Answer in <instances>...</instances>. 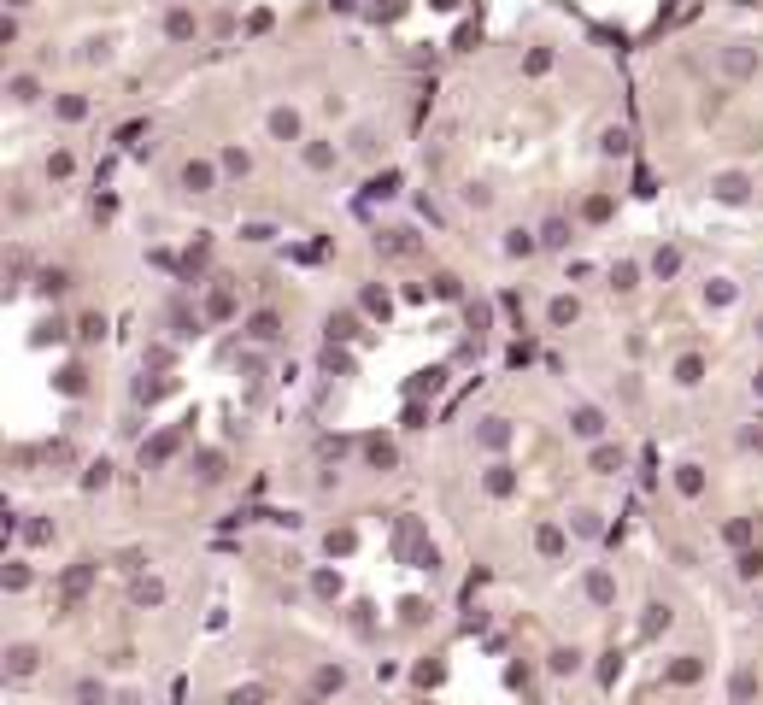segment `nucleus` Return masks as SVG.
<instances>
[{
  "mask_svg": "<svg viewBox=\"0 0 763 705\" xmlns=\"http://www.w3.org/2000/svg\"><path fill=\"white\" fill-rule=\"evenodd\" d=\"M717 71H722V83H752L758 71H763V47H758V42H729V47H717Z\"/></svg>",
  "mask_w": 763,
  "mask_h": 705,
  "instance_id": "obj_1",
  "label": "nucleus"
},
{
  "mask_svg": "<svg viewBox=\"0 0 763 705\" xmlns=\"http://www.w3.org/2000/svg\"><path fill=\"white\" fill-rule=\"evenodd\" d=\"M159 35H165L171 47L200 42V12H194V0H177V6H165V18H159Z\"/></svg>",
  "mask_w": 763,
  "mask_h": 705,
  "instance_id": "obj_2",
  "label": "nucleus"
},
{
  "mask_svg": "<svg viewBox=\"0 0 763 705\" xmlns=\"http://www.w3.org/2000/svg\"><path fill=\"white\" fill-rule=\"evenodd\" d=\"M265 130H270V142H306V118H299V106H270L265 113Z\"/></svg>",
  "mask_w": 763,
  "mask_h": 705,
  "instance_id": "obj_3",
  "label": "nucleus"
},
{
  "mask_svg": "<svg viewBox=\"0 0 763 705\" xmlns=\"http://www.w3.org/2000/svg\"><path fill=\"white\" fill-rule=\"evenodd\" d=\"M299 165H306V171H318V177H329V171L341 165V147H335V142H323V135H306V142H299Z\"/></svg>",
  "mask_w": 763,
  "mask_h": 705,
  "instance_id": "obj_4",
  "label": "nucleus"
},
{
  "mask_svg": "<svg viewBox=\"0 0 763 705\" xmlns=\"http://www.w3.org/2000/svg\"><path fill=\"white\" fill-rule=\"evenodd\" d=\"M605 429H611V417L599 412V406H587V400H575V406H570V436H582V441H605Z\"/></svg>",
  "mask_w": 763,
  "mask_h": 705,
  "instance_id": "obj_5",
  "label": "nucleus"
},
{
  "mask_svg": "<svg viewBox=\"0 0 763 705\" xmlns=\"http://www.w3.org/2000/svg\"><path fill=\"white\" fill-rule=\"evenodd\" d=\"M177 182H182V194H211L218 189V165H211V159H182Z\"/></svg>",
  "mask_w": 763,
  "mask_h": 705,
  "instance_id": "obj_6",
  "label": "nucleus"
},
{
  "mask_svg": "<svg viewBox=\"0 0 763 705\" xmlns=\"http://www.w3.org/2000/svg\"><path fill=\"white\" fill-rule=\"evenodd\" d=\"M534 553H541V559H564V553H570V529L553 524V517H541V524H534Z\"/></svg>",
  "mask_w": 763,
  "mask_h": 705,
  "instance_id": "obj_7",
  "label": "nucleus"
},
{
  "mask_svg": "<svg viewBox=\"0 0 763 705\" xmlns=\"http://www.w3.org/2000/svg\"><path fill=\"white\" fill-rule=\"evenodd\" d=\"M710 194H717L722 206H740L746 194H752V177H746V171H722V177L710 182Z\"/></svg>",
  "mask_w": 763,
  "mask_h": 705,
  "instance_id": "obj_8",
  "label": "nucleus"
},
{
  "mask_svg": "<svg viewBox=\"0 0 763 705\" xmlns=\"http://www.w3.org/2000/svg\"><path fill=\"white\" fill-rule=\"evenodd\" d=\"M622 459H629V453H622L617 441H593V453H587L593 476H617V470H622Z\"/></svg>",
  "mask_w": 763,
  "mask_h": 705,
  "instance_id": "obj_9",
  "label": "nucleus"
},
{
  "mask_svg": "<svg viewBox=\"0 0 763 705\" xmlns=\"http://www.w3.org/2000/svg\"><path fill=\"white\" fill-rule=\"evenodd\" d=\"M6 94H12V106H35V101H42V83H35L30 71H12Z\"/></svg>",
  "mask_w": 763,
  "mask_h": 705,
  "instance_id": "obj_10",
  "label": "nucleus"
},
{
  "mask_svg": "<svg viewBox=\"0 0 763 705\" xmlns=\"http://www.w3.org/2000/svg\"><path fill=\"white\" fill-rule=\"evenodd\" d=\"M54 118L59 123H83L89 118V94H54Z\"/></svg>",
  "mask_w": 763,
  "mask_h": 705,
  "instance_id": "obj_11",
  "label": "nucleus"
},
{
  "mask_svg": "<svg viewBox=\"0 0 763 705\" xmlns=\"http://www.w3.org/2000/svg\"><path fill=\"white\" fill-rule=\"evenodd\" d=\"M377 253H387V259H411V253H417V241H411V230H387V235H377Z\"/></svg>",
  "mask_w": 763,
  "mask_h": 705,
  "instance_id": "obj_12",
  "label": "nucleus"
},
{
  "mask_svg": "<svg viewBox=\"0 0 763 705\" xmlns=\"http://www.w3.org/2000/svg\"><path fill=\"white\" fill-rule=\"evenodd\" d=\"M611 289L634 294V289H641V265H634V259H617V265H611Z\"/></svg>",
  "mask_w": 763,
  "mask_h": 705,
  "instance_id": "obj_13",
  "label": "nucleus"
},
{
  "mask_svg": "<svg viewBox=\"0 0 763 705\" xmlns=\"http://www.w3.org/2000/svg\"><path fill=\"white\" fill-rule=\"evenodd\" d=\"M675 382H681V388H699V382H705V358L681 353V358H675Z\"/></svg>",
  "mask_w": 763,
  "mask_h": 705,
  "instance_id": "obj_14",
  "label": "nucleus"
},
{
  "mask_svg": "<svg viewBox=\"0 0 763 705\" xmlns=\"http://www.w3.org/2000/svg\"><path fill=\"white\" fill-rule=\"evenodd\" d=\"M482 488L494 494V500H505L511 488H517V476H511V465H487V476H482Z\"/></svg>",
  "mask_w": 763,
  "mask_h": 705,
  "instance_id": "obj_15",
  "label": "nucleus"
},
{
  "mask_svg": "<svg viewBox=\"0 0 763 705\" xmlns=\"http://www.w3.org/2000/svg\"><path fill=\"white\" fill-rule=\"evenodd\" d=\"M534 247H541V235H534V230H523V224L505 230V253H511V259H529Z\"/></svg>",
  "mask_w": 763,
  "mask_h": 705,
  "instance_id": "obj_16",
  "label": "nucleus"
},
{
  "mask_svg": "<svg viewBox=\"0 0 763 705\" xmlns=\"http://www.w3.org/2000/svg\"><path fill=\"white\" fill-rule=\"evenodd\" d=\"M546 318H553V329H570L575 318H582V306H575V294H558V300L546 306Z\"/></svg>",
  "mask_w": 763,
  "mask_h": 705,
  "instance_id": "obj_17",
  "label": "nucleus"
},
{
  "mask_svg": "<svg viewBox=\"0 0 763 705\" xmlns=\"http://www.w3.org/2000/svg\"><path fill=\"white\" fill-rule=\"evenodd\" d=\"M6 659H12V664H6L12 682H24V676H35V659H42V652H35V647H12Z\"/></svg>",
  "mask_w": 763,
  "mask_h": 705,
  "instance_id": "obj_18",
  "label": "nucleus"
},
{
  "mask_svg": "<svg viewBox=\"0 0 763 705\" xmlns=\"http://www.w3.org/2000/svg\"><path fill=\"white\" fill-rule=\"evenodd\" d=\"M247 336H253V341H277L282 336L277 312H253V318H247Z\"/></svg>",
  "mask_w": 763,
  "mask_h": 705,
  "instance_id": "obj_19",
  "label": "nucleus"
},
{
  "mask_svg": "<svg viewBox=\"0 0 763 705\" xmlns=\"http://www.w3.org/2000/svg\"><path fill=\"white\" fill-rule=\"evenodd\" d=\"M206 318H211V324L235 318V294H230V289H211V294H206Z\"/></svg>",
  "mask_w": 763,
  "mask_h": 705,
  "instance_id": "obj_20",
  "label": "nucleus"
},
{
  "mask_svg": "<svg viewBox=\"0 0 763 705\" xmlns=\"http://www.w3.org/2000/svg\"><path fill=\"white\" fill-rule=\"evenodd\" d=\"M218 171H230V177H247V171H253L247 147H223V153H218Z\"/></svg>",
  "mask_w": 763,
  "mask_h": 705,
  "instance_id": "obj_21",
  "label": "nucleus"
},
{
  "mask_svg": "<svg viewBox=\"0 0 763 705\" xmlns=\"http://www.w3.org/2000/svg\"><path fill=\"white\" fill-rule=\"evenodd\" d=\"M42 171H47V177H54V182H65L71 171H77V159H71L65 147H54V153H47V165H42Z\"/></svg>",
  "mask_w": 763,
  "mask_h": 705,
  "instance_id": "obj_22",
  "label": "nucleus"
},
{
  "mask_svg": "<svg viewBox=\"0 0 763 705\" xmlns=\"http://www.w3.org/2000/svg\"><path fill=\"white\" fill-rule=\"evenodd\" d=\"M675 488H681L687 500H699V494H705V476H699V465H681V470H675Z\"/></svg>",
  "mask_w": 763,
  "mask_h": 705,
  "instance_id": "obj_23",
  "label": "nucleus"
},
{
  "mask_svg": "<svg viewBox=\"0 0 763 705\" xmlns=\"http://www.w3.org/2000/svg\"><path fill=\"white\" fill-rule=\"evenodd\" d=\"M675 270H681V253H675V247H658V259H652V277L664 282V277H675Z\"/></svg>",
  "mask_w": 763,
  "mask_h": 705,
  "instance_id": "obj_24",
  "label": "nucleus"
},
{
  "mask_svg": "<svg viewBox=\"0 0 763 705\" xmlns=\"http://www.w3.org/2000/svg\"><path fill=\"white\" fill-rule=\"evenodd\" d=\"M135 600H142V605H165V583H159V576H142V583H135Z\"/></svg>",
  "mask_w": 763,
  "mask_h": 705,
  "instance_id": "obj_25",
  "label": "nucleus"
},
{
  "mask_svg": "<svg viewBox=\"0 0 763 705\" xmlns=\"http://www.w3.org/2000/svg\"><path fill=\"white\" fill-rule=\"evenodd\" d=\"M599 153H605V159H622V153H629V135H622V130H605V135H599Z\"/></svg>",
  "mask_w": 763,
  "mask_h": 705,
  "instance_id": "obj_26",
  "label": "nucleus"
},
{
  "mask_svg": "<svg viewBox=\"0 0 763 705\" xmlns=\"http://www.w3.org/2000/svg\"><path fill=\"white\" fill-rule=\"evenodd\" d=\"M734 571H740V583H758V576H763V553H740Z\"/></svg>",
  "mask_w": 763,
  "mask_h": 705,
  "instance_id": "obj_27",
  "label": "nucleus"
},
{
  "mask_svg": "<svg viewBox=\"0 0 763 705\" xmlns=\"http://www.w3.org/2000/svg\"><path fill=\"white\" fill-rule=\"evenodd\" d=\"M541 247H570V224H564V218H553V224L541 230Z\"/></svg>",
  "mask_w": 763,
  "mask_h": 705,
  "instance_id": "obj_28",
  "label": "nucleus"
},
{
  "mask_svg": "<svg viewBox=\"0 0 763 705\" xmlns=\"http://www.w3.org/2000/svg\"><path fill=\"white\" fill-rule=\"evenodd\" d=\"M465 206H476V212H487V206H494V189H487V182H470V189H465Z\"/></svg>",
  "mask_w": 763,
  "mask_h": 705,
  "instance_id": "obj_29",
  "label": "nucleus"
},
{
  "mask_svg": "<svg viewBox=\"0 0 763 705\" xmlns=\"http://www.w3.org/2000/svg\"><path fill=\"white\" fill-rule=\"evenodd\" d=\"M523 71H529V77H541V71H553V47H534V54L523 59Z\"/></svg>",
  "mask_w": 763,
  "mask_h": 705,
  "instance_id": "obj_30",
  "label": "nucleus"
},
{
  "mask_svg": "<svg viewBox=\"0 0 763 705\" xmlns=\"http://www.w3.org/2000/svg\"><path fill=\"white\" fill-rule=\"evenodd\" d=\"M71 289V270H42V294H65Z\"/></svg>",
  "mask_w": 763,
  "mask_h": 705,
  "instance_id": "obj_31",
  "label": "nucleus"
},
{
  "mask_svg": "<svg viewBox=\"0 0 763 705\" xmlns=\"http://www.w3.org/2000/svg\"><path fill=\"white\" fill-rule=\"evenodd\" d=\"M587 593H593V600L605 605V600H611V593H617V588H611V576H605V571H593V576H587Z\"/></svg>",
  "mask_w": 763,
  "mask_h": 705,
  "instance_id": "obj_32",
  "label": "nucleus"
},
{
  "mask_svg": "<svg viewBox=\"0 0 763 705\" xmlns=\"http://www.w3.org/2000/svg\"><path fill=\"white\" fill-rule=\"evenodd\" d=\"M722 106H729V89H710V94H705V101H699V113H705V118H717V113H722Z\"/></svg>",
  "mask_w": 763,
  "mask_h": 705,
  "instance_id": "obj_33",
  "label": "nucleus"
},
{
  "mask_svg": "<svg viewBox=\"0 0 763 705\" xmlns=\"http://www.w3.org/2000/svg\"><path fill=\"white\" fill-rule=\"evenodd\" d=\"M722 535H729V541H734V547H746V541H752V524H746V517H734V524H729V529H722Z\"/></svg>",
  "mask_w": 763,
  "mask_h": 705,
  "instance_id": "obj_34",
  "label": "nucleus"
},
{
  "mask_svg": "<svg viewBox=\"0 0 763 705\" xmlns=\"http://www.w3.org/2000/svg\"><path fill=\"white\" fill-rule=\"evenodd\" d=\"M575 535H599V512H587V505H582V512H575Z\"/></svg>",
  "mask_w": 763,
  "mask_h": 705,
  "instance_id": "obj_35",
  "label": "nucleus"
},
{
  "mask_svg": "<svg viewBox=\"0 0 763 705\" xmlns=\"http://www.w3.org/2000/svg\"><path fill=\"white\" fill-rule=\"evenodd\" d=\"M230 705H265V688H235Z\"/></svg>",
  "mask_w": 763,
  "mask_h": 705,
  "instance_id": "obj_36",
  "label": "nucleus"
},
{
  "mask_svg": "<svg viewBox=\"0 0 763 705\" xmlns=\"http://www.w3.org/2000/svg\"><path fill=\"white\" fill-rule=\"evenodd\" d=\"M370 465L387 470V465H394V447H387V441H370Z\"/></svg>",
  "mask_w": 763,
  "mask_h": 705,
  "instance_id": "obj_37",
  "label": "nucleus"
},
{
  "mask_svg": "<svg viewBox=\"0 0 763 705\" xmlns=\"http://www.w3.org/2000/svg\"><path fill=\"white\" fill-rule=\"evenodd\" d=\"M311 588H318V593H341V576H329V571H318V576H311Z\"/></svg>",
  "mask_w": 763,
  "mask_h": 705,
  "instance_id": "obj_38",
  "label": "nucleus"
},
{
  "mask_svg": "<svg viewBox=\"0 0 763 705\" xmlns=\"http://www.w3.org/2000/svg\"><path fill=\"white\" fill-rule=\"evenodd\" d=\"M705 300H710V306H729L734 289H729V282H717V289H705Z\"/></svg>",
  "mask_w": 763,
  "mask_h": 705,
  "instance_id": "obj_39",
  "label": "nucleus"
},
{
  "mask_svg": "<svg viewBox=\"0 0 763 705\" xmlns=\"http://www.w3.org/2000/svg\"><path fill=\"white\" fill-rule=\"evenodd\" d=\"M746 447H758V453H763V429H746Z\"/></svg>",
  "mask_w": 763,
  "mask_h": 705,
  "instance_id": "obj_40",
  "label": "nucleus"
},
{
  "mask_svg": "<svg viewBox=\"0 0 763 705\" xmlns=\"http://www.w3.org/2000/svg\"><path fill=\"white\" fill-rule=\"evenodd\" d=\"M35 6V0H6V12H30Z\"/></svg>",
  "mask_w": 763,
  "mask_h": 705,
  "instance_id": "obj_41",
  "label": "nucleus"
},
{
  "mask_svg": "<svg viewBox=\"0 0 763 705\" xmlns=\"http://www.w3.org/2000/svg\"><path fill=\"white\" fill-rule=\"evenodd\" d=\"M752 388H758V394H763V370H758V382H752Z\"/></svg>",
  "mask_w": 763,
  "mask_h": 705,
  "instance_id": "obj_42",
  "label": "nucleus"
},
{
  "mask_svg": "<svg viewBox=\"0 0 763 705\" xmlns=\"http://www.w3.org/2000/svg\"><path fill=\"white\" fill-rule=\"evenodd\" d=\"M159 6H177V0H159Z\"/></svg>",
  "mask_w": 763,
  "mask_h": 705,
  "instance_id": "obj_43",
  "label": "nucleus"
}]
</instances>
